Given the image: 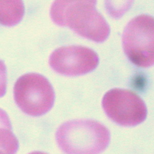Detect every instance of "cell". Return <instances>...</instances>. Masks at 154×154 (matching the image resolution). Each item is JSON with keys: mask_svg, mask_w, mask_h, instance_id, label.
Here are the masks:
<instances>
[{"mask_svg": "<svg viewBox=\"0 0 154 154\" xmlns=\"http://www.w3.org/2000/svg\"><path fill=\"white\" fill-rule=\"evenodd\" d=\"M123 48L129 60L141 68L154 63V19L141 14L133 18L125 28Z\"/></svg>", "mask_w": 154, "mask_h": 154, "instance_id": "277c9868", "label": "cell"}, {"mask_svg": "<svg viewBox=\"0 0 154 154\" xmlns=\"http://www.w3.org/2000/svg\"><path fill=\"white\" fill-rule=\"evenodd\" d=\"M135 0H105L108 14L115 19L123 17L132 7Z\"/></svg>", "mask_w": 154, "mask_h": 154, "instance_id": "9c48e42d", "label": "cell"}, {"mask_svg": "<svg viewBox=\"0 0 154 154\" xmlns=\"http://www.w3.org/2000/svg\"><path fill=\"white\" fill-rule=\"evenodd\" d=\"M7 88V69L4 62L0 60V98L5 96Z\"/></svg>", "mask_w": 154, "mask_h": 154, "instance_id": "30bf717a", "label": "cell"}, {"mask_svg": "<svg viewBox=\"0 0 154 154\" xmlns=\"http://www.w3.org/2000/svg\"><path fill=\"white\" fill-rule=\"evenodd\" d=\"M102 108L112 121L123 126H135L147 118V110L144 101L135 92L112 89L102 99Z\"/></svg>", "mask_w": 154, "mask_h": 154, "instance_id": "5b68a950", "label": "cell"}, {"mask_svg": "<svg viewBox=\"0 0 154 154\" xmlns=\"http://www.w3.org/2000/svg\"><path fill=\"white\" fill-rule=\"evenodd\" d=\"M99 56L84 46L61 47L51 54V67L58 74L66 76H78L91 72L99 65Z\"/></svg>", "mask_w": 154, "mask_h": 154, "instance_id": "8992f818", "label": "cell"}, {"mask_svg": "<svg viewBox=\"0 0 154 154\" xmlns=\"http://www.w3.org/2000/svg\"><path fill=\"white\" fill-rule=\"evenodd\" d=\"M19 147L17 138L11 131L10 119L0 109V153H16Z\"/></svg>", "mask_w": 154, "mask_h": 154, "instance_id": "ba28073f", "label": "cell"}, {"mask_svg": "<svg viewBox=\"0 0 154 154\" xmlns=\"http://www.w3.org/2000/svg\"><path fill=\"white\" fill-rule=\"evenodd\" d=\"M14 97L23 112L40 117L52 108L55 94L46 78L35 73L26 74L17 79L14 87Z\"/></svg>", "mask_w": 154, "mask_h": 154, "instance_id": "3957f363", "label": "cell"}, {"mask_svg": "<svg viewBox=\"0 0 154 154\" xmlns=\"http://www.w3.org/2000/svg\"><path fill=\"white\" fill-rule=\"evenodd\" d=\"M25 7L23 0H0V24L14 26L23 18Z\"/></svg>", "mask_w": 154, "mask_h": 154, "instance_id": "52a82bcc", "label": "cell"}, {"mask_svg": "<svg viewBox=\"0 0 154 154\" xmlns=\"http://www.w3.org/2000/svg\"><path fill=\"white\" fill-rule=\"evenodd\" d=\"M56 140L66 153H100L109 144L110 132L96 120H74L58 128Z\"/></svg>", "mask_w": 154, "mask_h": 154, "instance_id": "7a4b0ae2", "label": "cell"}, {"mask_svg": "<svg viewBox=\"0 0 154 154\" xmlns=\"http://www.w3.org/2000/svg\"><path fill=\"white\" fill-rule=\"evenodd\" d=\"M97 0H54L51 17L57 25L69 27L82 37L101 43L110 35V27L96 11Z\"/></svg>", "mask_w": 154, "mask_h": 154, "instance_id": "6da1fadb", "label": "cell"}]
</instances>
